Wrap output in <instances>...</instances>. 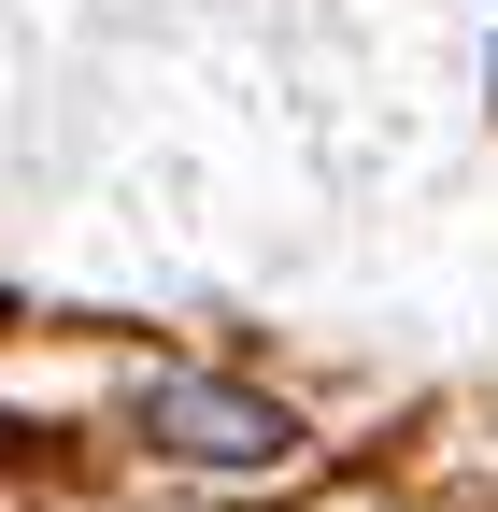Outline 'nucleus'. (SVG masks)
<instances>
[{"mask_svg": "<svg viewBox=\"0 0 498 512\" xmlns=\"http://www.w3.org/2000/svg\"><path fill=\"white\" fill-rule=\"evenodd\" d=\"M143 441H171V456H200V470H271L299 427H285L271 399H242V384H185V370H157V384H143Z\"/></svg>", "mask_w": 498, "mask_h": 512, "instance_id": "1", "label": "nucleus"}, {"mask_svg": "<svg viewBox=\"0 0 498 512\" xmlns=\"http://www.w3.org/2000/svg\"><path fill=\"white\" fill-rule=\"evenodd\" d=\"M43 441H57V427H29V413H0V456H43Z\"/></svg>", "mask_w": 498, "mask_h": 512, "instance_id": "2", "label": "nucleus"}]
</instances>
